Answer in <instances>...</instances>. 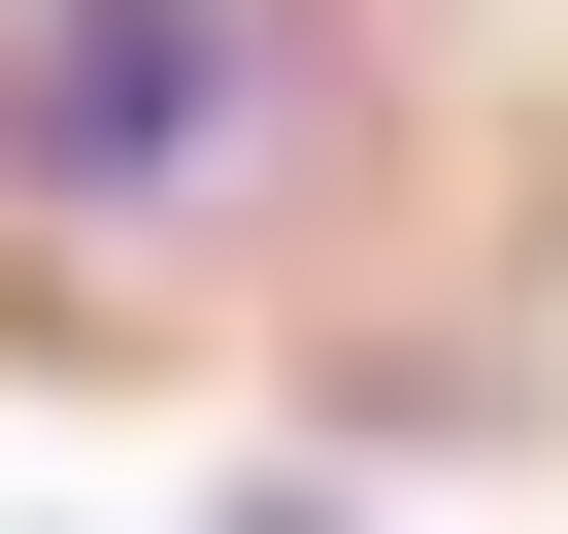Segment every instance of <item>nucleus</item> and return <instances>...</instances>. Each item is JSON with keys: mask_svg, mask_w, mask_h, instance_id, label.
I'll list each match as a JSON object with an SVG mask.
<instances>
[{"mask_svg": "<svg viewBox=\"0 0 568 534\" xmlns=\"http://www.w3.org/2000/svg\"><path fill=\"white\" fill-rule=\"evenodd\" d=\"M234 134H267V0H0V201L168 234Z\"/></svg>", "mask_w": 568, "mask_h": 534, "instance_id": "f257e3e1", "label": "nucleus"}]
</instances>
